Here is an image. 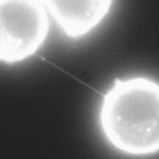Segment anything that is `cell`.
Listing matches in <instances>:
<instances>
[{
    "mask_svg": "<svg viewBox=\"0 0 159 159\" xmlns=\"http://www.w3.org/2000/svg\"><path fill=\"white\" fill-rule=\"evenodd\" d=\"M158 92L152 84L137 81L119 86L108 96L103 108V122L116 144L128 128H143L148 132L158 126Z\"/></svg>",
    "mask_w": 159,
    "mask_h": 159,
    "instance_id": "cell-1",
    "label": "cell"
},
{
    "mask_svg": "<svg viewBox=\"0 0 159 159\" xmlns=\"http://www.w3.org/2000/svg\"><path fill=\"white\" fill-rule=\"evenodd\" d=\"M1 55L7 60L23 57L42 41L46 16L38 2L8 1L1 3Z\"/></svg>",
    "mask_w": 159,
    "mask_h": 159,
    "instance_id": "cell-2",
    "label": "cell"
},
{
    "mask_svg": "<svg viewBox=\"0 0 159 159\" xmlns=\"http://www.w3.org/2000/svg\"><path fill=\"white\" fill-rule=\"evenodd\" d=\"M53 15L67 32L78 34L97 22L108 8L107 1H50Z\"/></svg>",
    "mask_w": 159,
    "mask_h": 159,
    "instance_id": "cell-3",
    "label": "cell"
}]
</instances>
